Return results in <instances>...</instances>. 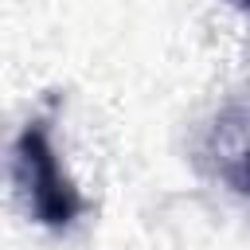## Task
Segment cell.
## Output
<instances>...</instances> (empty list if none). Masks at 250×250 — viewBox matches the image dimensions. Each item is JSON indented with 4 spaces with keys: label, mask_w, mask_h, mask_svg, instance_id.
<instances>
[{
    "label": "cell",
    "mask_w": 250,
    "mask_h": 250,
    "mask_svg": "<svg viewBox=\"0 0 250 250\" xmlns=\"http://www.w3.org/2000/svg\"><path fill=\"white\" fill-rule=\"evenodd\" d=\"M16 172L27 191V207L47 227H66L78 215V195L70 180L59 168V156L51 148V137L39 121H31L16 141Z\"/></svg>",
    "instance_id": "6da1fadb"
}]
</instances>
